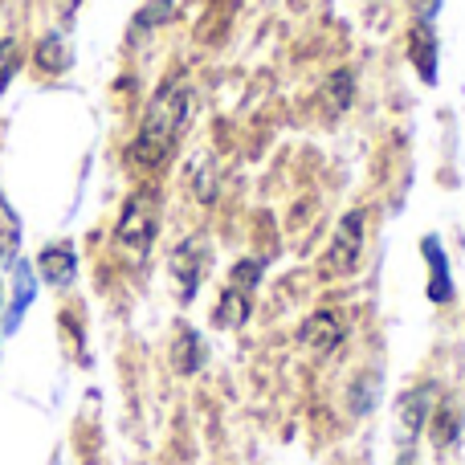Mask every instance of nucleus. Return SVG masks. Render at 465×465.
<instances>
[{
	"mask_svg": "<svg viewBox=\"0 0 465 465\" xmlns=\"http://www.w3.org/2000/svg\"><path fill=\"white\" fill-rule=\"evenodd\" d=\"M188 119V90L184 82H168V86L155 90L152 106L143 114V127H139V139L131 147V160L139 168H163L180 139V127Z\"/></svg>",
	"mask_w": 465,
	"mask_h": 465,
	"instance_id": "obj_1",
	"label": "nucleus"
},
{
	"mask_svg": "<svg viewBox=\"0 0 465 465\" xmlns=\"http://www.w3.org/2000/svg\"><path fill=\"white\" fill-rule=\"evenodd\" d=\"M155 229H160V201H155V193H131L119 213V225H114V241L127 253L143 257L155 241Z\"/></svg>",
	"mask_w": 465,
	"mask_h": 465,
	"instance_id": "obj_2",
	"label": "nucleus"
},
{
	"mask_svg": "<svg viewBox=\"0 0 465 465\" xmlns=\"http://www.w3.org/2000/svg\"><path fill=\"white\" fill-rule=\"evenodd\" d=\"M360 253H363V213H347L343 225L335 232V245L327 249V262H322V270L327 273H351L355 265H360Z\"/></svg>",
	"mask_w": 465,
	"mask_h": 465,
	"instance_id": "obj_3",
	"label": "nucleus"
},
{
	"mask_svg": "<svg viewBox=\"0 0 465 465\" xmlns=\"http://www.w3.org/2000/svg\"><path fill=\"white\" fill-rule=\"evenodd\" d=\"M209 245H204V237H188L184 245L172 253V273H176V286H180V298H193L196 294V286H201V273H204V265H209Z\"/></svg>",
	"mask_w": 465,
	"mask_h": 465,
	"instance_id": "obj_4",
	"label": "nucleus"
},
{
	"mask_svg": "<svg viewBox=\"0 0 465 465\" xmlns=\"http://www.w3.org/2000/svg\"><path fill=\"white\" fill-rule=\"evenodd\" d=\"M433 404H437V388H433V384H420V388H412V392L401 396V409H396V425H401V437H404L409 445L417 441L420 429L429 425V412H433Z\"/></svg>",
	"mask_w": 465,
	"mask_h": 465,
	"instance_id": "obj_5",
	"label": "nucleus"
},
{
	"mask_svg": "<svg viewBox=\"0 0 465 465\" xmlns=\"http://www.w3.org/2000/svg\"><path fill=\"white\" fill-rule=\"evenodd\" d=\"M298 343L306 347L311 355H331L339 343H343V322H339L335 311H314L311 319L302 322V331H298Z\"/></svg>",
	"mask_w": 465,
	"mask_h": 465,
	"instance_id": "obj_6",
	"label": "nucleus"
},
{
	"mask_svg": "<svg viewBox=\"0 0 465 465\" xmlns=\"http://www.w3.org/2000/svg\"><path fill=\"white\" fill-rule=\"evenodd\" d=\"M37 273L49 282V286H70L74 273H78V257H74L70 241H57V245H45L37 257Z\"/></svg>",
	"mask_w": 465,
	"mask_h": 465,
	"instance_id": "obj_7",
	"label": "nucleus"
},
{
	"mask_svg": "<svg viewBox=\"0 0 465 465\" xmlns=\"http://www.w3.org/2000/svg\"><path fill=\"white\" fill-rule=\"evenodd\" d=\"M429 437H433L437 453L458 445V437H461V409L453 401L433 404V412H429Z\"/></svg>",
	"mask_w": 465,
	"mask_h": 465,
	"instance_id": "obj_8",
	"label": "nucleus"
},
{
	"mask_svg": "<svg viewBox=\"0 0 465 465\" xmlns=\"http://www.w3.org/2000/svg\"><path fill=\"white\" fill-rule=\"evenodd\" d=\"M425 257H429V298L433 302H450L453 282H450V265H445V249L437 237H425Z\"/></svg>",
	"mask_w": 465,
	"mask_h": 465,
	"instance_id": "obj_9",
	"label": "nucleus"
},
{
	"mask_svg": "<svg viewBox=\"0 0 465 465\" xmlns=\"http://www.w3.org/2000/svg\"><path fill=\"white\" fill-rule=\"evenodd\" d=\"M409 54H412V62H417L420 78H425V82H437V70H433V57H437V37H433V25H425V21H420L417 29H412Z\"/></svg>",
	"mask_w": 465,
	"mask_h": 465,
	"instance_id": "obj_10",
	"label": "nucleus"
},
{
	"mask_svg": "<svg viewBox=\"0 0 465 465\" xmlns=\"http://www.w3.org/2000/svg\"><path fill=\"white\" fill-rule=\"evenodd\" d=\"M201 363H204L201 335H196L193 327H180V335H176V368H180V376H193Z\"/></svg>",
	"mask_w": 465,
	"mask_h": 465,
	"instance_id": "obj_11",
	"label": "nucleus"
},
{
	"mask_svg": "<svg viewBox=\"0 0 465 465\" xmlns=\"http://www.w3.org/2000/svg\"><path fill=\"white\" fill-rule=\"evenodd\" d=\"M213 319H217V327H225V331H232V327H241V322L249 319V294H241V290H225L221 294V302H217V311H213Z\"/></svg>",
	"mask_w": 465,
	"mask_h": 465,
	"instance_id": "obj_12",
	"label": "nucleus"
},
{
	"mask_svg": "<svg viewBox=\"0 0 465 465\" xmlns=\"http://www.w3.org/2000/svg\"><path fill=\"white\" fill-rule=\"evenodd\" d=\"M262 273H265V262H262V257L237 262V265H232V282H229V286L241 290V294H253V286L262 282Z\"/></svg>",
	"mask_w": 465,
	"mask_h": 465,
	"instance_id": "obj_13",
	"label": "nucleus"
},
{
	"mask_svg": "<svg viewBox=\"0 0 465 465\" xmlns=\"http://www.w3.org/2000/svg\"><path fill=\"white\" fill-rule=\"evenodd\" d=\"M37 62H41V70H54V74L65 70V65H70V54H65L62 37H45V41H41Z\"/></svg>",
	"mask_w": 465,
	"mask_h": 465,
	"instance_id": "obj_14",
	"label": "nucleus"
},
{
	"mask_svg": "<svg viewBox=\"0 0 465 465\" xmlns=\"http://www.w3.org/2000/svg\"><path fill=\"white\" fill-rule=\"evenodd\" d=\"M21 70V45H16L13 37L0 41V94L8 90V82H13V74Z\"/></svg>",
	"mask_w": 465,
	"mask_h": 465,
	"instance_id": "obj_15",
	"label": "nucleus"
},
{
	"mask_svg": "<svg viewBox=\"0 0 465 465\" xmlns=\"http://www.w3.org/2000/svg\"><path fill=\"white\" fill-rule=\"evenodd\" d=\"M168 16H172V0H152V5L135 16V25H131V29H135V37H139V33H152L155 25H163Z\"/></svg>",
	"mask_w": 465,
	"mask_h": 465,
	"instance_id": "obj_16",
	"label": "nucleus"
},
{
	"mask_svg": "<svg viewBox=\"0 0 465 465\" xmlns=\"http://www.w3.org/2000/svg\"><path fill=\"white\" fill-rule=\"evenodd\" d=\"M351 404H355V412H368V404H371V376H363L360 384H355V392H351Z\"/></svg>",
	"mask_w": 465,
	"mask_h": 465,
	"instance_id": "obj_17",
	"label": "nucleus"
},
{
	"mask_svg": "<svg viewBox=\"0 0 465 465\" xmlns=\"http://www.w3.org/2000/svg\"><path fill=\"white\" fill-rule=\"evenodd\" d=\"M412 8H417V16L425 25H433V16H437V8H441V0H409Z\"/></svg>",
	"mask_w": 465,
	"mask_h": 465,
	"instance_id": "obj_18",
	"label": "nucleus"
},
{
	"mask_svg": "<svg viewBox=\"0 0 465 465\" xmlns=\"http://www.w3.org/2000/svg\"><path fill=\"white\" fill-rule=\"evenodd\" d=\"M82 5V0H62V8H65V13H74V8H78Z\"/></svg>",
	"mask_w": 465,
	"mask_h": 465,
	"instance_id": "obj_19",
	"label": "nucleus"
},
{
	"mask_svg": "<svg viewBox=\"0 0 465 465\" xmlns=\"http://www.w3.org/2000/svg\"><path fill=\"white\" fill-rule=\"evenodd\" d=\"M396 465H412V458H409V453H404V458H401V461H396Z\"/></svg>",
	"mask_w": 465,
	"mask_h": 465,
	"instance_id": "obj_20",
	"label": "nucleus"
},
{
	"mask_svg": "<svg viewBox=\"0 0 465 465\" xmlns=\"http://www.w3.org/2000/svg\"><path fill=\"white\" fill-rule=\"evenodd\" d=\"M0 306H5V286H0Z\"/></svg>",
	"mask_w": 465,
	"mask_h": 465,
	"instance_id": "obj_21",
	"label": "nucleus"
}]
</instances>
